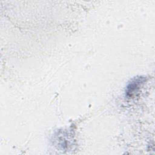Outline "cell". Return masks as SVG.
<instances>
[{
    "mask_svg": "<svg viewBox=\"0 0 155 155\" xmlns=\"http://www.w3.org/2000/svg\"><path fill=\"white\" fill-rule=\"evenodd\" d=\"M145 81V78L142 76L134 77L131 80L127 86L125 90V96L127 97H133L138 91L140 87Z\"/></svg>",
    "mask_w": 155,
    "mask_h": 155,
    "instance_id": "1",
    "label": "cell"
}]
</instances>
